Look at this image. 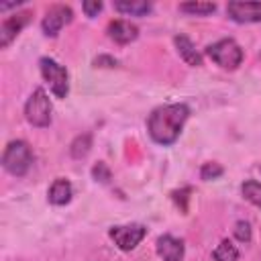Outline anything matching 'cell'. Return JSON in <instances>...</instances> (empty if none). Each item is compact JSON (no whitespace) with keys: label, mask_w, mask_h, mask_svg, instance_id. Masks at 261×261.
<instances>
[{"label":"cell","mask_w":261,"mask_h":261,"mask_svg":"<svg viewBox=\"0 0 261 261\" xmlns=\"http://www.w3.org/2000/svg\"><path fill=\"white\" fill-rule=\"evenodd\" d=\"M190 192H192V188H181V190H175V192H171V198H173V200H175L177 204H179V200L184 202V212L188 210L186 202H188V198H190V196H188Z\"/></svg>","instance_id":"23"},{"label":"cell","mask_w":261,"mask_h":261,"mask_svg":"<svg viewBox=\"0 0 261 261\" xmlns=\"http://www.w3.org/2000/svg\"><path fill=\"white\" fill-rule=\"evenodd\" d=\"M94 65H96V67H114V65H116V59L110 57V55H98V57L94 59Z\"/></svg>","instance_id":"24"},{"label":"cell","mask_w":261,"mask_h":261,"mask_svg":"<svg viewBox=\"0 0 261 261\" xmlns=\"http://www.w3.org/2000/svg\"><path fill=\"white\" fill-rule=\"evenodd\" d=\"M51 112H53V106L47 92L43 88H37L24 104V118L29 120V124L37 128H45L51 124Z\"/></svg>","instance_id":"5"},{"label":"cell","mask_w":261,"mask_h":261,"mask_svg":"<svg viewBox=\"0 0 261 261\" xmlns=\"http://www.w3.org/2000/svg\"><path fill=\"white\" fill-rule=\"evenodd\" d=\"M224 173V167L220 163H214V161H208L200 167V177L204 181H210V179H218L220 175Z\"/></svg>","instance_id":"19"},{"label":"cell","mask_w":261,"mask_h":261,"mask_svg":"<svg viewBox=\"0 0 261 261\" xmlns=\"http://www.w3.org/2000/svg\"><path fill=\"white\" fill-rule=\"evenodd\" d=\"M102 8H104V4H102L100 0H86V2H82V10H84V14L90 16V18L98 16V12H100Z\"/></svg>","instance_id":"22"},{"label":"cell","mask_w":261,"mask_h":261,"mask_svg":"<svg viewBox=\"0 0 261 261\" xmlns=\"http://www.w3.org/2000/svg\"><path fill=\"white\" fill-rule=\"evenodd\" d=\"M251 237H253V230H251V224L247 220H239L234 224V239L239 243H251Z\"/></svg>","instance_id":"21"},{"label":"cell","mask_w":261,"mask_h":261,"mask_svg":"<svg viewBox=\"0 0 261 261\" xmlns=\"http://www.w3.org/2000/svg\"><path fill=\"white\" fill-rule=\"evenodd\" d=\"M33 149L29 147L27 141L22 139H16V141H10L6 147H4V153H2V167L14 175V177H22L27 175V171L31 169L33 165Z\"/></svg>","instance_id":"2"},{"label":"cell","mask_w":261,"mask_h":261,"mask_svg":"<svg viewBox=\"0 0 261 261\" xmlns=\"http://www.w3.org/2000/svg\"><path fill=\"white\" fill-rule=\"evenodd\" d=\"M212 259L214 261H239V249L237 245H232V241L222 239L218 247L212 251Z\"/></svg>","instance_id":"15"},{"label":"cell","mask_w":261,"mask_h":261,"mask_svg":"<svg viewBox=\"0 0 261 261\" xmlns=\"http://www.w3.org/2000/svg\"><path fill=\"white\" fill-rule=\"evenodd\" d=\"M108 237L114 241V245L120 251H133L145 237H147V226L133 222V224H120V226H112L108 230Z\"/></svg>","instance_id":"6"},{"label":"cell","mask_w":261,"mask_h":261,"mask_svg":"<svg viewBox=\"0 0 261 261\" xmlns=\"http://www.w3.org/2000/svg\"><path fill=\"white\" fill-rule=\"evenodd\" d=\"M90 147H92V135L90 133H84V135H77L69 147V155L73 159H82L90 153Z\"/></svg>","instance_id":"18"},{"label":"cell","mask_w":261,"mask_h":261,"mask_svg":"<svg viewBox=\"0 0 261 261\" xmlns=\"http://www.w3.org/2000/svg\"><path fill=\"white\" fill-rule=\"evenodd\" d=\"M188 116H190V108L181 102L157 106L147 118L149 137L157 145H163V147L173 145L177 141V137L181 135V128H184Z\"/></svg>","instance_id":"1"},{"label":"cell","mask_w":261,"mask_h":261,"mask_svg":"<svg viewBox=\"0 0 261 261\" xmlns=\"http://www.w3.org/2000/svg\"><path fill=\"white\" fill-rule=\"evenodd\" d=\"M31 16H33L31 10H22V12H14L12 16H6L2 20V24H0V47L2 49H6L16 39V35L29 24Z\"/></svg>","instance_id":"9"},{"label":"cell","mask_w":261,"mask_h":261,"mask_svg":"<svg viewBox=\"0 0 261 261\" xmlns=\"http://www.w3.org/2000/svg\"><path fill=\"white\" fill-rule=\"evenodd\" d=\"M71 196H73V188H71L69 179H65V177H57V179L51 184L49 192H47L49 202L55 204V206H65V204L71 200Z\"/></svg>","instance_id":"13"},{"label":"cell","mask_w":261,"mask_h":261,"mask_svg":"<svg viewBox=\"0 0 261 261\" xmlns=\"http://www.w3.org/2000/svg\"><path fill=\"white\" fill-rule=\"evenodd\" d=\"M226 14L230 20L241 22V24H251V22H261V2H241L232 0L226 4Z\"/></svg>","instance_id":"8"},{"label":"cell","mask_w":261,"mask_h":261,"mask_svg":"<svg viewBox=\"0 0 261 261\" xmlns=\"http://www.w3.org/2000/svg\"><path fill=\"white\" fill-rule=\"evenodd\" d=\"M108 37L118 43V45H128L130 41H135L139 37V27L133 24L130 20H122V18H116V20H110L108 22V29H106Z\"/></svg>","instance_id":"11"},{"label":"cell","mask_w":261,"mask_h":261,"mask_svg":"<svg viewBox=\"0 0 261 261\" xmlns=\"http://www.w3.org/2000/svg\"><path fill=\"white\" fill-rule=\"evenodd\" d=\"M153 4L147 0H118L114 2V10L120 14H130V16H147L151 12Z\"/></svg>","instance_id":"14"},{"label":"cell","mask_w":261,"mask_h":261,"mask_svg":"<svg viewBox=\"0 0 261 261\" xmlns=\"http://www.w3.org/2000/svg\"><path fill=\"white\" fill-rule=\"evenodd\" d=\"M241 194H243V198H245L247 202H251L253 206L261 208V181H257V179H247V181H243Z\"/></svg>","instance_id":"17"},{"label":"cell","mask_w":261,"mask_h":261,"mask_svg":"<svg viewBox=\"0 0 261 261\" xmlns=\"http://www.w3.org/2000/svg\"><path fill=\"white\" fill-rule=\"evenodd\" d=\"M206 55H208L218 67L228 69V71L237 69V67L243 63V57H245L241 45H239L234 39H230V37H228V39H220V41L208 45V47H206Z\"/></svg>","instance_id":"3"},{"label":"cell","mask_w":261,"mask_h":261,"mask_svg":"<svg viewBox=\"0 0 261 261\" xmlns=\"http://www.w3.org/2000/svg\"><path fill=\"white\" fill-rule=\"evenodd\" d=\"M155 251L163 261H184L186 247L181 239H175L173 234H161L155 243Z\"/></svg>","instance_id":"10"},{"label":"cell","mask_w":261,"mask_h":261,"mask_svg":"<svg viewBox=\"0 0 261 261\" xmlns=\"http://www.w3.org/2000/svg\"><path fill=\"white\" fill-rule=\"evenodd\" d=\"M173 43H175V49H177L179 57H181L188 65H192V67L202 65V55L198 53V49H196V45L192 43L190 37H186V35H175V37H173Z\"/></svg>","instance_id":"12"},{"label":"cell","mask_w":261,"mask_h":261,"mask_svg":"<svg viewBox=\"0 0 261 261\" xmlns=\"http://www.w3.org/2000/svg\"><path fill=\"white\" fill-rule=\"evenodd\" d=\"M179 10L192 16H208L216 10V4L214 2H181Z\"/></svg>","instance_id":"16"},{"label":"cell","mask_w":261,"mask_h":261,"mask_svg":"<svg viewBox=\"0 0 261 261\" xmlns=\"http://www.w3.org/2000/svg\"><path fill=\"white\" fill-rule=\"evenodd\" d=\"M39 67H41V75L47 82L51 94L55 98L63 100L67 96V92H69V73H67V69L61 63H57L55 59H51V57H41L39 59Z\"/></svg>","instance_id":"4"},{"label":"cell","mask_w":261,"mask_h":261,"mask_svg":"<svg viewBox=\"0 0 261 261\" xmlns=\"http://www.w3.org/2000/svg\"><path fill=\"white\" fill-rule=\"evenodd\" d=\"M71 18H73V10H71L69 6H65V4H55V6H51V8L45 12V16H43V20H41V29H43V33H45L47 37H57L59 31H61L65 24L71 22Z\"/></svg>","instance_id":"7"},{"label":"cell","mask_w":261,"mask_h":261,"mask_svg":"<svg viewBox=\"0 0 261 261\" xmlns=\"http://www.w3.org/2000/svg\"><path fill=\"white\" fill-rule=\"evenodd\" d=\"M92 177H94L96 181H100V184H108L110 177H112V171H110V167H108L104 161H98V163L92 167Z\"/></svg>","instance_id":"20"}]
</instances>
